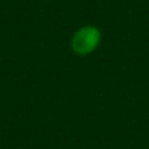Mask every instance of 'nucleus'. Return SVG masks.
Instances as JSON below:
<instances>
[{
  "label": "nucleus",
  "mask_w": 149,
  "mask_h": 149,
  "mask_svg": "<svg viewBox=\"0 0 149 149\" xmlns=\"http://www.w3.org/2000/svg\"><path fill=\"white\" fill-rule=\"evenodd\" d=\"M102 41V33L94 25H84L73 33L71 50L77 56H88L98 49Z\"/></svg>",
  "instance_id": "1"
}]
</instances>
